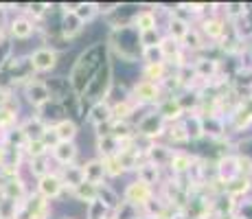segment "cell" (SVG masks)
Instances as JSON below:
<instances>
[{"label":"cell","instance_id":"cell-1","mask_svg":"<svg viewBox=\"0 0 252 219\" xmlns=\"http://www.w3.org/2000/svg\"><path fill=\"white\" fill-rule=\"evenodd\" d=\"M101 51H103L101 46H92L77 60V64L70 72V84L77 92H84L92 81V77L96 75V70H99V60H96V55H99Z\"/></svg>","mask_w":252,"mask_h":219},{"label":"cell","instance_id":"cell-2","mask_svg":"<svg viewBox=\"0 0 252 219\" xmlns=\"http://www.w3.org/2000/svg\"><path fill=\"white\" fill-rule=\"evenodd\" d=\"M149 197H152V187L143 180H136V182L127 184V188H125V199L129 204H147Z\"/></svg>","mask_w":252,"mask_h":219},{"label":"cell","instance_id":"cell-3","mask_svg":"<svg viewBox=\"0 0 252 219\" xmlns=\"http://www.w3.org/2000/svg\"><path fill=\"white\" fill-rule=\"evenodd\" d=\"M55 64H57V53L53 48H37L31 55V66L35 70H42V72L51 70V68H55Z\"/></svg>","mask_w":252,"mask_h":219},{"label":"cell","instance_id":"cell-4","mask_svg":"<svg viewBox=\"0 0 252 219\" xmlns=\"http://www.w3.org/2000/svg\"><path fill=\"white\" fill-rule=\"evenodd\" d=\"M27 96L33 105H44L48 99H51V88L42 81H31L27 86Z\"/></svg>","mask_w":252,"mask_h":219},{"label":"cell","instance_id":"cell-5","mask_svg":"<svg viewBox=\"0 0 252 219\" xmlns=\"http://www.w3.org/2000/svg\"><path fill=\"white\" fill-rule=\"evenodd\" d=\"M62 188H64V182H62L57 175L44 173L40 178V193H42V197H57L62 193Z\"/></svg>","mask_w":252,"mask_h":219},{"label":"cell","instance_id":"cell-6","mask_svg":"<svg viewBox=\"0 0 252 219\" xmlns=\"http://www.w3.org/2000/svg\"><path fill=\"white\" fill-rule=\"evenodd\" d=\"M84 171V182H90V184H99L105 175V167H103V160H90L88 164L81 167Z\"/></svg>","mask_w":252,"mask_h":219},{"label":"cell","instance_id":"cell-7","mask_svg":"<svg viewBox=\"0 0 252 219\" xmlns=\"http://www.w3.org/2000/svg\"><path fill=\"white\" fill-rule=\"evenodd\" d=\"M55 136H57V140L60 143H72V138L77 136V125L72 123V121L68 119H64V121H60V123L55 125Z\"/></svg>","mask_w":252,"mask_h":219},{"label":"cell","instance_id":"cell-8","mask_svg":"<svg viewBox=\"0 0 252 219\" xmlns=\"http://www.w3.org/2000/svg\"><path fill=\"white\" fill-rule=\"evenodd\" d=\"M134 94H136L138 101H156L160 90H158V86L152 84V81H140V84H136V88H134Z\"/></svg>","mask_w":252,"mask_h":219},{"label":"cell","instance_id":"cell-9","mask_svg":"<svg viewBox=\"0 0 252 219\" xmlns=\"http://www.w3.org/2000/svg\"><path fill=\"white\" fill-rule=\"evenodd\" d=\"M110 119H112V108H110L108 103L99 101V103L92 105V110H90V121H92V123L103 125V123H108Z\"/></svg>","mask_w":252,"mask_h":219},{"label":"cell","instance_id":"cell-10","mask_svg":"<svg viewBox=\"0 0 252 219\" xmlns=\"http://www.w3.org/2000/svg\"><path fill=\"white\" fill-rule=\"evenodd\" d=\"M53 154H55V158L60 160L62 164H70L77 156V147L72 143H57L55 147H53Z\"/></svg>","mask_w":252,"mask_h":219},{"label":"cell","instance_id":"cell-11","mask_svg":"<svg viewBox=\"0 0 252 219\" xmlns=\"http://www.w3.org/2000/svg\"><path fill=\"white\" fill-rule=\"evenodd\" d=\"M75 195L81 199V202H96V197H99V187L96 184H90V182H81L79 187L75 188Z\"/></svg>","mask_w":252,"mask_h":219},{"label":"cell","instance_id":"cell-12","mask_svg":"<svg viewBox=\"0 0 252 219\" xmlns=\"http://www.w3.org/2000/svg\"><path fill=\"white\" fill-rule=\"evenodd\" d=\"M160 129H162V119L156 114L145 116L143 123H140V131L145 136H156V134H160Z\"/></svg>","mask_w":252,"mask_h":219},{"label":"cell","instance_id":"cell-13","mask_svg":"<svg viewBox=\"0 0 252 219\" xmlns=\"http://www.w3.org/2000/svg\"><path fill=\"white\" fill-rule=\"evenodd\" d=\"M134 24H136V29L140 33L154 31V29H156V16H154L152 11H140L138 16L134 18Z\"/></svg>","mask_w":252,"mask_h":219},{"label":"cell","instance_id":"cell-14","mask_svg":"<svg viewBox=\"0 0 252 219\" xmlns=\"http://www.w3.org/2000/svg\"><path fill=\"white\" fill-rule=\"evenodd\" d=\"M24 138L27 140H42V136L46 134V129H44V125L40 123V121H29L27 125H24Z\"/></svg>","mask_w":252,"mask_h":219},{"label":"cell","instance_id":"cell-15","mask_svg":"<svg viewBox=\"0 0 252 219\" xmlns=\"http://www.w3.org/2000/svg\"><path fill=\"white\" fill-rule=\"evenodd\" d=\"M169 164H171V169L176 173H184L191 169L193 160H191V156H187V154H173L171 158H169Z\"/></svg>","mask_w":252,"mask_h":219},{"label":"cell","instance_id":"cell-16","mask_svg":"<svg viewBox=\"0 0 252 219\" xmlns=\"http://www.w3.org/2000/svg\"><path fill=\"white\" fill-rule=\"evenodd\" d=\"M160 114H162V119H176V116H180V114H182V103H180V99H169V101H164L162 108H160Z\"/></svg>","mask_w":252,"mask_h":219},{"label":"cell","instance_id":"cell-17","mask_svg":"<svg viewBox=\"0 0 252 219\" xmlns=\"http://www.w3.org/2000/svg\"><path fill=\"white\" fill-rule=\"evenodd\" d=\"M11 33L16 37H20V40H24V37H29L33 33V24L29 20H24V18H18V20H13V24H11Z\"/></svg>","mask_w":252,"mask_h":219},{"label":"cell","instance_id":"cell-18","mask_svg":"<svg viewBox=\"0 0 252 219\" xmlns=\"http://www.w3.org/2000/svg\"><path fill=\"white\" fill-rule=\"evenodd\" d=\"M81 24H84V22H81L79 18L75 16V11H70L68 16L64 18V27H62V29H64V33H66V35L72 37V35H77V33H79Z\"/></svg>","mask_w":252,"mask_h":219},{"label":"cell","instance_id":"cell-19","mask_svg":"<svg viewBox=\"0 0 252 219\" xmlns=\"http://www.w3.org/2000/svg\"><path fill=\"white\" fill-rule=\"evenodd\" d=\"M29 213H31L33 219H42L46 213V202L44 197H33L31 202H29Z\"/></svg>","mask_w":252,"mask_h":219},{"label":"cell","instance_id":"cell-20","mask_svg":"<svg viewBox=\"0 0 252 219\" xmlns=\"http://www.w3.org/2000/svg\"><path fill=\"white\" fill-rule=\"evenodd\" d=\"M158 48H160L164 60H167V57H176L178 55V42L173 40V37H164V40H160Z\"/></svg>","mask_w":252,"mask_h":219},{"label":"cell","instance_id":"cell-21","mask_svg":"<svg viewBox=\"0 0 252 219\" xmlns=\"http://www.w3.org/2000/svg\"><path fill=\"white\" fill-rule=\"evenodd\" d=\"M215 70H217V62H213V60H202L195 64V72L200 77H213Z\"/></svg>","mask_w":252,"mask_h":219},{"label":"cell","instance_id":"cell-22","mask_svg":"<svg viewBox=\"0 0 252 219\" xmlns=\"http://www.w3.org/2000/svg\"><path fill=\"white\" fill-rule=\"evenodd\" d=\"M64 178H66V182H68L70 187L77 188L81 182H84V171H81V167H68V169H66Z\"/></svg>","mask_w":252,"mask_h":219},{"label":"cell","instance_id":"cell-23","mask_svg":"<svg viewBox=\"0 0 252 219\" xmlns=\"http://www.w3.org/2000/svg\"><path fill=\"white\" fill-rule=\"evenodd\" d=\"M204 33L208 37H215V40H220L221 35H224V27H221L220 20H206L204 22Z\"/></svg>","mask_w":252,"mask_h":219},{"label":"cell","instance_id":"cell-24","mask_svg":"<svg viewBox=\"0 0 252 219\" xmlns=\"http://www.w3.org/2000/svg\"><path fill=\"white\" fill-rule=\"evenodd\" d=\"M145 77H147V81H152V84H154V79L160 81L164 77V64L162 62L160 64H149L147 68H145Z\"/></svg>","mask_w":252,"mask_h":219},{"label":"cell","instance_id":"cell-25","mask_svg":"<svg viewBox=\"0 0 252 219\" xmlns=\"http://www.w3.org/2000/svg\"><path fill=\"white\" fill-rule=\"evenodd\" d=\"M103 167H105V175H121L125 171V169L121 167L116 156H112V158H103Z\"/></svg>","mask_w":252,"mask_h":219},{"label":"cell","instance_id":"cell-26","mask_svg":"<svg viewBox=\"0 0 252 219\" xmlns=\"http://www.w3.org/2000/svg\"><path fill=\"white\" fill-rule=\"evenodd\" d=\"M187 31H189V27H187V22H182L180 18H173L171 20V37L173 40H182L184 35H187Z\"/></svg>","mask_w":252,"mask_h":219},{"label":"cell","instance_id":"cell-27","mask_svg":"<svg viewBox=\"0 0 252 219\" xmlns=\"http://www.w3.org/2000/svg\"><path fill=\"white\" fill-rule=\"evenodd\" d=\"M184 131H187L189 138H197V136H202V131H204V125H202V121H200V119H195V116H193V119L187 123Z\"/></svg>","mask_w":252,"mask_h":219},{"label":"cell","instance_id":"cell-28","mask_svg":"<svg viewBox=\"0 0 252 219\" xmlns=\"http://www.w3.org/2000/svg\"><path fill=\"white\" fill-rule=\"evenodd\" d=\"M94 13H96V4H79V7H77V11H75V16L84 22V20H90Z\"/></svg>","mask_w":252,"mask_h":219},{"label":"cell","instance_id":"cell-29","mask_svg":"<svg viewBox=\"0 0 252 219\" xmlns=\"http://www.w3.org/2000/svg\"><path fill=\"white\" fill-rule=\"evenodd\" d=\"M156 178H158V169H156V164H145V167H140V180H143V182L152 184Z\"/></svg>","mask_w":252,"mask_h":219},{"label":"cell","instance_id":"cell-30","mask_svg":"<svg viewBox=\"0 0 252 219\" xmlns=\"http://www.w3.org/2000/svg\"><path fill=\"white\" fill-rule=\"evenodd\" d=\"M138 40H140V44H143L145 48H154V46L158 44V33H156V29H154V31H145V33H140Z\"/></svg>","mask_w":252,"mask_h":219},{"label":"cell","instance_id":"cell-31","mask_svg":"<svg viewBox=\"0 0 252 219\" xmlns=\"http://www.w3.org/2000/svg\"><path fill=\"white\" fill-rule=\"evenodd\" d=\"M46 149H48V147H46L44 143H42V140H29V154H31L33 158H40V156L44 154Z\"/></svg>","mask_w":252,"mask_h":219},{"label":"cell","instance_id":"cell-32","mask_svg":"<svg viewBox=\"0 0 252 219\" xmlns=\"http://www.w3.org/2000/svg\"><path fill=\"white\" fill-rule=\"evenodd\" d=\"M145 60L149 62V64H160L162 62V53H160V48H145Z\"/></svg>","mask_w":252,"mask_h":219},{"label":"cell","instance_id":"cell-33","mask_svg":"<svg viewBox=\"0 0 252 219\" xmlns=\"http://www.w3.org/2000/svg\"><path fill=\"white\" fill-rule=\"evenodd\" d=\"M149 156L156 160V167L162 162V160H169V158H171V156L167 154V149H164V147H152V149H149Z\"/></svg>","mask_w":252,"mask_h":219},{"label":"cell","instance_id":"cell-34","mask_svg":"<svg viewBox=\"0 0 252 219\" xmlns=\"http://www.w3.org/2000/svg\"><path fill=\"white\" fill-rule=\"evenodd\" d=\"M4 193H7L9 197H20L22 195V184L20 182H9L7 187H4Z\"/></svg>","mask_w":252,"mask_h":219},{"label":"cell","instance_id":"cell-35","mask_svg":"<svg viewBox=\"0 0 252 219\" xmlns=\"http://www.w3.org/2000/svg\"><path fill=\"white\" fill-rule=\"evenodd\" d=\"M182 40L187 42L189 48H200V35H197L195 31H187V35H184Z\"/></svg>","mask_w":252,"mask_h":219},{"label":"cell","instance_id":"cell-36","mask_svg":"<svg viewBox=\"0 0 252 219\" xmlns=\"http://www.w3.org/2000/svg\"><path fill=\"white\" fill-rule=\"evenodd\" d=\"M129 112H132V108H129L127 103H119V105H114V108H112V114L119 116V119H125Z\"/></svg>","mask_w":252,"mask_h":219},{"label":"cell","instance_id":"cell-37","mask_svg":"<svg viewBox=\"0 0 252 219\" xmlns=\"http://www.w3.org/2000/svg\"><path fill=\"white\" fill-rule=\"evenodd\" d=\"M171 138L178 140V143H184V140H189V136H187V131H184V127H176L171 131Z\"/></svg>","mask_w":252,"mask_h":219},{"label":"cell","instance_id":"cell-38","mask_svg":"<svg viewBox=\"0 0 252 219\" xmlns=\"http://www.w3.org/2000/svg\"><path fill=\"white\" fill-rule=\"evenodd\" d=\"M232 219H244V217H232Z\"/></svg>","mask_w":252,"mask_h":219}]
</instances>
